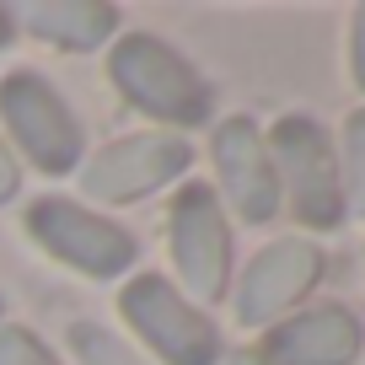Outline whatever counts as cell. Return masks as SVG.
<instances>
[{"mask_svg": "<svg viewBox=\"0 0 365 365\" xmlns=\"http://www.w3.org/2000/svg\"><path fill=\"white\" fill-rule=\"evenodd\" d=\"M11 38H16V16H11V11H6V6H0V48L11 43Z\"/></svg>", "mask_w": 365, "mask_h": 365, "instance_id": "17", "label": "cell"}, {"mask_svg": "<svg viewBox=\"0 0 365 365\" xmlns=\"http://www.w3.org/2000/svg\"><path fill=\"white\" fill-rule=\"evenodd\" d=\"M322 269H328V258H322L317 242H307V237L269 242V247L242 269V285H237V296H231L237 322L263 328V322L285 317L296 301H307V290L322 279Z\"/></svg>", "mask_w": 365, "mask_h": 365, "instance_id": "8", "label": "cell"}, {"mask_svg": "<svg viewBox=\"0 0 365 365\" xmlns=\"http://www.w3.org/2000/svg\"><path fill=\"white\" fill-rule=\"evenodd\" d=\"M188 140L178 135H124L113 145H103L97 156L81 167V194L86 199H103V205H135V199L156 194L188 167Z\"/></svg>", "mask_w": 365, "mask_h": 365, "instance_id": "7", "label": "cell"}, {"mask_svg": "<svg viewBox=\"0 0 365 365\" xmlns=\"http://www.w3.org/2000/svg\"><path fill=\"white\" fill-rule=\"evenodd\" d=\"M339 178H344V210L365 215V108H360V113H349V124H344Z\"/></svg>", "mask_w": 365, "mask_h": 365, "instance_id": "12", "label": "cell"}, {"mask_svg": "<svg viewBox=\"0 0 365 365\" xmlns=\"http://www.w3.org/2000/svg\"><path fill=\"white\" fill-rule=\"evenodd\" d=\"M0 365H59V360H54V349H48L38 333L6 322V328H0Z\"/></svg>", "mask_w": 365, "mask_h": 365, "instance_id": "14", "label": "cell"}, {"mask_svg": "<svg viewBox=\"0 0 365 365\" xmlns=\"http://www.w3.org/2000/svg\"><path fill=\"white\" fill-rule=\"evenodd\" d=\"M16 182H22V167H16L11 145L0 140V205H6V199H16Z\"/></svg>", "mask_w": 365, "mask_h": 365, "instance_id": "15", "label": "cell"}, {"mask_svg": "<svg viewBox=\"0 0 365 365\" xmlns=\"http://www.w3.org/2000/svg\"><path fill=\"white\" fill-rule=\"evenodd\" d=\"M124 317L167 365H215L220 360V333L194 301L182 296L161 274H140L124 285Z\"/></svg>", "mask_w": 365, "mask_h": 365, "instance_id": "4", "label": "cell"}, {"mask_svg": "<svg viewBox=\"0 0 365 365\" xmlns=\"http://www.w3.org/2000/svg\"><path fill=\"white\" fill-rule=\"evenodd\" d=\"M27 231L43 242V252H54L59 263L91 274V279H113L135 263V237L124 226H113L108 215L76 205V199H59V194L38 199L27 210Z\"/></svg>", "mask_w": 365, "mask_h": 365, "instance_id": "5", "label": "cell"}, {"mask_svg": "<svg viewBox=\"0 0 365 365\" xmlns=\"http://www.w3.org/2000/svg\"><path fill=\"white\" fill-rule=\"evenodd\" d=\"M108 76L124 91V103H135L140 113H150L156 124H205L210 118V86L199 81V70L178 54L172 43L150 33H124L108 54Z\"/></svg>", "mask_w": 365, "mask_h": 365, "instance_id": "2", "label": "cell"}, {"mask_svg": "<svg viewBox=\"0 0 365 365\" xmlns=\"http://www.w3.org/2000/svg\"><path fill=\"white\" fill-rule=\"evenodd\" d=\"M167 231H172V263L188 279V290L205 301H220L231 285V226L220 210V194L210 182H188L172 199Z\"/></svg>", "mask_w": 365, "mask_h": 365, "instance_id": "6", "label": "cell"}, {"mask_svg": "<svg viewBox=\"0 0 365 365\" xmlns=\"http://www.w3.org/2000/svg\"><path fill=\"white\" fill-rule=\"evenodd\" d=\"M349 59H354V81L365 91V6L354 11V38H349Z\"/></svg>", "mask_w": 365, "mask_h": 365, "instance_id": "16", "label": "cell"}, {"mask_svg": "<svg viewBox=\"0 0 365 365\" xmlns=\"http://www.w3.org/2000/svg\"><path fill=\"white\" fill-rule=\"evenodd\" d=\"M231 365H263V360H258V354H237Z\"/></svg>", "mask_w": 365, "mask_h": 365, "instance_id": "18", "label": "cell"}, {"mask_svg": "<svg viewBox=\"0 0 365 365\" xmlns=\"http://www.w3.org/2000/svg\"><path fill=\"white\" fill-rule=\"evenodd\" d=\"M27 33H38L43 43L54 48H70V54H86V48L108 43L118 27V11L113 6H97V0H59V6H27L22 11Z\"/></svg>", "mask_w": 365, "mask_h": 365, "instance_id": "11", "label": "cell"}, {"mask_svg": "<svg viewBox=\"0 0 365 365\" xmlns=\"http://www.w3.org/2000/svg\"><path fill=\"white\" fill-rule=\"evenodd\" d=\"M263 140H269L274 178H279V205H290V215L301 226L333 231L349 210H344L339 150H333L328 129L312 113H285Z\"/></svg>", "mask_w": 365, "mask_h": 365, "instance_id": "1", "label": "cell"}, {"mask_svg": "<svg viewBox=\"0 0 365 365\" xmlns=\"http://www.w3.org/2000/svg\"><path fill=\"white\" fill-rule=\"evenodd\" d=\"M0 113H6V129H11L16 150L38 172L59 178V172L81 167V124L70 113V103L38 70H11L0 81Z\"/></svg>", "mask_w": 365, "mask_h": 365, "instance_id": "3", "label": "cell"}, {"mask_svg": "<svg viewBox=\"0 0 365 365\" xmlns=\"http://www.w3.org/2000/svg\"><path fill=\"white\" fill-rule=\"evenodd\" d=\"M365 349V328L349 307H312L263 339V365H349Z\"/></svg>", "mask_w": 365, "mask_h": 365, "instance_id": "10", "label": "cell"}, {"mask_svg": "<svg viewBox=\"0 0 365 365\" xmlns=\"http://www.w3.org/2000/svg\"><path fill=\"white\" fill-rule=\"evenodd\" d=\"M70 344H76L81 365H140L135 349L124 339H113V328H97V322H76L70 328Z\"/></svg>", "mask_w": 365, "mask_h": 365, "instance_id": "13", "label": "cell"}, {"mask_svg": "<svg viewBox=\"0 0 365 365\" xmlns=\"http://www.w3.org/2000/svg\"><path fill=\"white\" fill-rule=\"evenodd\" d=\"M215 178L226 188V205L237 210L247 226L279 215V178H274L269 140L252 118H226L215 129Z\"/></svg>", "mask_w": 365, "mask_h": 365, "instance_id": "9", "label": "cell"}]
</instances>
